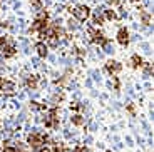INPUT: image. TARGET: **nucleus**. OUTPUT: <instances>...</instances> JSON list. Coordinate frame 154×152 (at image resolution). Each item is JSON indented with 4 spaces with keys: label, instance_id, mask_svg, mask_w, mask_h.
Returning <instances> with one entry per match:
<instances>
[{
    "label": "nucleus",
    "instance_id": "nucleus-11",
    "mask_svg": "<svg viewBox=\"0 0 154 152\" xmlns=\"http://www.w3.org/2000/svg\"><path fill=\"white\" fill-rule=\"evenodd\" d=\"M72 124H74V126H84V117L79 115V114H75L72 117Z\"/></svg>",
    "mask_w": 154,
    "mask_h": 152
},
{
    "label": "nucleus",
    "instance_id": "nucleus-9",
    "mask_svg": "<svg viewBox=\"0 0 154 152\" xmlns=\"http://www.w3.org/2000/svg\"><path fill=\"white\" fill-rule=\"evenodd\" d=\"M14 89H15V85H14V82H7V80H4V85H2V90L7 92V94H10V92H14Z\"/></svg>",
    "mask_w": 154,
    "mask_h": 152
},
{
    "label": "nucleus",
    "instance_id": "nucleus-28",
    "mask_svg": "<svg viewBox=\"0 0 154 152\" xmlns=\"http://www.w3.org/2000/svg\"><path fill=\"white\" fill-rule=\"evenodd\" d=\"M107 152H111V150H107Z\"/></svg>",
    "mask_w": 154,
    "mask_h": 152
},
{
    "label": "nucleus",
    "instance_id": "nucleus-21",
    "mask_svg": "<svg viewBox=\"0 0 154 152\" xmlns=\"http://www.w3.org/2000/svg\"><path fill=\"white\" fill-rule=\"evenodd\" d=\"M77 152H91V150H89V149H85V147H79V149H77Z\"/></svg>",
    "mask_w": 154,
    "mask_h": 152
},
{
    "label": "nucleus",
    "instance_id": "nucleus-10",
    "mask_svg": "<svg viewBox=\"0 0 154 152\" xmlns=\"http://www.w3.org/2000/svg\"><path fill=\"white\" fill-rule=\"evenodd\" d=\"M131 62H132V67H134V68H137V67H141V65H143V59L139 57L137 53H134V55H132Z\"/></svg>",
    "mask_w": 154,
    "mask_h": 152
},
{
    "label": "nucleus",
    "instance_id": "nucleus-1",
    "mask_svg": "<svg viewBox=\"0 0 154 152\" xmlns=\"http://www.w3.org/2000/svg\"><path fill=\"white\" fill-rule=\"evenodd\" d=\"M70 12L74 14V17H75L77 20H87L89 15H91V10H89V7H85V5H77V7Z\"/></svg>",
    "mask_w": 154,
    "mask_h": 152
},
{
    "label": "nucleus",
    "instance_id": "nucleus-3",
    "mask_svg": "<svg viewBox=\"0 0 154 152\" xmlns=\"http://www.w3.org/2000/svg\"><path fill=\"white\" fill-rule=\"evenodd\" d=\"M121 68H122V65L116 60H109L107 64H106V70H107L109 74H117V72H121Z\"/></svg>",
    "mask_w": 154,
    "mask_h": 152
},
{
    "label": "nucleus",
    "instance_id": "nucleus-14",
    "mask_svg": "<svg viewBox=\"0 0 154 152\" xmlns=\"http://www.w3.org/2000/svg\"><path fill=\"white\" fill-rule=\"evenodd\" d=\"M49 45L50 47H57V44H59V40H57V37H55V35H49Z\"/></svg>",
    "mask_w": 154,
    "mask_h": 152
},
{
    "label": "nucleus",
    "instance_id": "nucleus-22",
    "mask_svg": "<svg viewBox=\"0 0 154 152\" xmlns=\"http://www.w3.org/2000/svg\"><path fill=\"white\" fill-rule=\"evenodd\" d=\"M152 72V67H151V65H146V74H151Z\"/></svg>",
    "mask_w": 154,
    "mask_h": 152
},
{
    "label": "nucleus",
    "instance_id": "nucleus-27",
    "mask_svg": "<svg viewBox=\"0 0 154 152\" xmlns=\"http://www.w3.org/2000/svg\"><path fill=\"white\" fill-rule=\"evenodd\" d=\"M32 2H34V4H38V0H32Z\"/></svg>",
    "mask_w": 154,
    "mask_h": 152
},
{
    "label": "nucleus",
    "instance_id": "nucleus-6",
    "mask_svg": "<svg viewBox=\"0 0 154 152\" xmlns=\"http://www.w3.org/2000/svg\"><path fill=\"white\" fill-rule=\"evenodd\" d=\"M2 52H4L5 57H12L15 53V47L10 45V44H5V45H2Z\"/></svg>",
    "mask_w": 154,
    "mask_h": 152
},
{
    "label": "nucleus",
    "instance_id": "nucleus-15",
    "mask_svg": "<svg viewBox=\"0 0 154 152\" xmlns=\"http://www.w3.org/2000/svg\"><path fill=\"white\" fill-rule=\"evenodd\" d=\"M116 17L117 15H116L114 10H106V19L107 20H116Z\"/></svg>",
    "mask_w": 154,
    "mask_h": 152
},
{
    "label": "nucleus",
    "instance_id": "nucleus-26",
    "mask_svg": "<svg viewBox=\"0 0 154 152\" xmlns=\"http://www.w3.org/2000/svg\"><path fill=\"white\" fill-rule=\"evenodd\" d=\"M40 152H50V149H42Z\"/></svg>",
    "mask_w": 154,
    "mask_h": 152
},
{
    "label": "nucleus",
    "instance_id": "nucleus-25",
    "mask_svg": "<svg viewBox=\"0 0 154 152\" xmlns=\"http://www.w3.org/2000/svg\"><path fill=\"white\" fill-rule=\"evenodd\" d=\"M2 85H4V79L0 77V90H2Z\"/></svg>",
    "mask_w": 154,
    "mask_h": 152
},
{
    "label": "nucleus",
    "instance_id": "nucleus-4",
    "mask_svg": "<svg viewBox=\"0 0 154 152\" xmlns=\"http://www.w3.org/2000/svg\"><path fill=\"white\" fill-rule=\"evenodd\" d=\"M117 40H119L121 45H127V42H129V34H127L126 29H119V32H117Z\"/></svg>",
    "mask_w": 154,
    "mask_h": 152
},
{
    "label": "nucleus",
    "instance_id": "nucleus-12",
    "mask_svg": "<svg viewBox=\"0 0 154 152\" xmlns=\"http://www.w3.org/2000/svg\"><path fill=\"white\" fill-rule=\"evenodd\" d=\"M141 20H143L144 25H149V22H151V15L147 14V12H141Z\"/></svg>",
    "mask_w": 154,
    "mask_h": 152
},
{
    "label": "nucleus",
    "instance_id": "nucleus-18",
    "mask_svg": "<svg viewBox=\"0 0 154 152\" xmlns=\"http://www.w3.org/2000/svg\"><path fill=\"white\" fill-rule=\"evenodd\" d=\"M102 20H104V19H102L100 15H96V17H94V23H99V25H100V23H102Z\"/></svg>",
    "mask_w": 154,
    "mask_h": 152
},
{
    "label": "nucleus",
    "instance_id": "nucleus-16",
    "mask_svg": "<svg viewBox=\"0 0 154 152\" xmlns=\"http://www.w3.org/2000/svg\"><path fill=\"white\" fill-rule=\"evenodd\" d=\"M104 50L106 52H112V47H111V42H109V40H104Z\"/></svg>",
    "mask_w": 154,
    "mask_h": 152
},
{
    "label": "nucleus",
    "instance_id": "nucleus-20",
    "mask_svg": "<svg viewBox=\"0 0 154 152\" xmlns=\"http://www.w3.org/2000/svg\"><path fill=\"white\" fill-rule=\"evenodd\" d=\"M7 44V38L5 37H0V45H5Z\"/></svg>",
    "mask_w": 154,
    "mask_h": 152
},
{
    "label": "nucleus",
    "instance_id": "nucleus-7",
    "mask_svg": "<svg viewBox=\"0 0 154 152\" xmlns=\"http://www.w3.org/2000/svg\"><path fill=\"white\" fill-rule=\"evenodd\" d=\"M35 50H37V53L40 55V57H47V45L42 42H38L37 45H35Z\"/></svg>",
    "mask_w": 154,
    "mask_h": 152
},
{
    "label": "nucleus",
    "instance_id": "nucleus-24",
    "mask_svg": "<svg viewBox=\"0 0 154 152\" xmlns=\"http://www.w3.org/2000/svg\"><path fill=\"white\" fill-rule=\"evenodd\" d=\"M109 4H112V5H117V4H119V0H109Z\"/></svg>",
    "mask_w": 154,
    "mask_h": 152
},
{
    "label": "nucleus",
    "instance_id": "nucleus-2",
    "mask_svg": "<svg viewBox=\"0 0 154 152\" xmlns=\"http://www.w3.org/2000/svg\"><path fill=\"white\" fill-rule=\"evenodd\" d=\"M44 141H45V137L38 135V134H30L29 135V144H30V147H42Z\"/></svg>",
    "mask_w": 154,
    "mask_h": 152
},
{
    "label": "nucleus",
    "instance_id": "nucleus-5",
    "mask_svg": "<svg viewBox=\"0 0 154 152\" xmlns=\"http://www.w3.org/2000/svg\"><path fill=\"white\" fill-rule=\"evenodd\" d=\"M47 29V20H35L32 23V30H45Z\"/></svg>",
    "mask_w": 154,
    "mask_h": 152
},
{
    "label": "nucleus",
    "instance_id": "nucleus-19",
    "mask_svg": "<svg viewBox=\"0 0 154 152\" xmlns=\"http://www.w3.org/2000/svg\"><path fill=\"white\" fill-rule=\"evenodd\" d=\"M67 23H69V29H75V27H77L75 20H72V19H70V20H69V22H67Z\"/></svg>",
    "mask_w": 154,
    "mask_h": 152
},
{
    "label": "nucleus",
    "instance_id": "nucleus-8",
    "mask_svg": "<svg viewBox=\"0 0 154 152\" xmlns=\"http://www.w3.org/2000/svg\"><path fill=\"white\" fill-rule=\"evenodd\" d=\"M89 34L92 35V40H94V42H99V44H102V42H104V40H106V38L102 37V34H99V32L92 30V29L89 30Z\"/></svg>",
    "mask_w": 154,
    "mask_h": 152
},
{
    "label": "nucleus",
    "instance_id": "nucleus-23",
    "mask_svg": "<svg viewBox=\"0 0 154 152\" xmlns=\"http://www.w3.org/2000/svg\"><path fill=\"white\" fill-rule=\"evenodd\" d=\"M127 110H129V112H132V114H134V105H127Z\"/></svg>",
    "mask_w": 154,
    "mask_h": 152
},
{
    "label": "nucleus",
    "instance_id": "nucleus-17",
    "mask_svg": "<svg viewBox=\"0 0 154 152\" xmlns=\"http://www.w3.org/2000/svg\"><path fill=\"white\" fill-rule=\"evenodd\" d=\"M47 17H49V15H47V12H40L37 19H38V20H47Z\"/></svg>",
    "mask_w": 154,
    "mask_h": 152
},
{
    "label": "nucleus",
    "instance_id": "nucleus-13",
    "mask_svg": "<svg viewBox=\"0 0 154 152\" xmlns=\"http://www.w3.org/2000/svg\"><path fill=\"white\" fill-rule=\"evenodd\" d=\"M27 85L34 89L35 85H37V77H35V75H30V77H29V79H27Z\"/></svg>",
    "mask_w": 154,
    "mask_h": 152
}]
</instances>
